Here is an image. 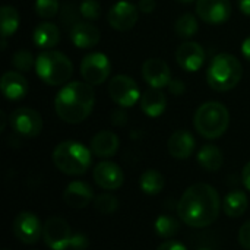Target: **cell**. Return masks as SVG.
I'll return each mask as SVG.
<instances>
[{"label": "cell", "instance_id": "obj_1", "mask_svg": "<svg viewBox=\"0 0 250 250\" xmlns=\"http://www.w3.org/2000/svg\"><path fill=\"white\" fill-rule=\"evenodd\" d=\"M221 198L215 188L207 183H195L185 190L179 204V218L193 229L211 226L220 215Z\"/></svg>", "mask_w": 250, "mask_h": 250}, {"label": "cell", "instance_id": "obj_2", "mask_svg": "<svg viewBox=\"0 0 250 250\" xmlns=\"http://www.w3.org/2000/svg\"><path fill=\"white\" fill-rule=\"evenodd\" d=\"M94 104L95 94L92 85L79 81L66 83L54 98L56 114L70 125L83 122L91 114Z\"/></svg>", "mask_w": 250, "mask_h": 250}, {"label": "cell", "instance_id": "obj_3", "mask_svg": "<svg viewBox=\"0 0 250 250\" xmlns=\"http://www.w3.org/2000/svg\"><path fill=\"white\" fill-rule=\"evenodd\" d=\"M53 163L67 176L85 174L92 163V151L76 141H63L53 151Z\"/></svg>", "mask_w": 250, "mask_h": 250}, {"label": "cell", "instance_id": "obj_4", "mask_svg": "<svg viewBox=\"0 0 250 250\" xmlns=\"http://www.w3.org/2000/svg\"><path fill=\"white\" fill-rule=\"evenodd\" d=\"M243 78V66L239 59L230 53H221L215 56L207 70L208 85L218 91H231L239 85Z\"/></svg>", "mask_w": 250, "mask_h": 250}, {"label": "cell", "instance_id": "obj_5", "mask_svg": "<svg viewBox=\"0 0 250 250\" xmlns=\"http://www.w3.org/2000/svg\"><path fill=\"white\" fill-rule=\"evenodd\" d=\"M193 125L201 136L207 139H218L229 129L230 113L224 104L218 101H208L196 110Z\"/></svg>", "mask_w": 250, "mask_h": 250}, {"label": "cell", "instance_id": "obj_6", "mask_svg": "<svg viewBox=\"0 0 250 250\" xmlns=\"http://www.w3.org/2000/svg\"><path fill=\"white\" fill-rule=\"evenodd\" d=\"M35 70L44 83L59 86L64 85L70 79L73 73V64L66 54L54 50H45L37 56Z\"/></svg>", "mask_w": 250, "mask_h": 250}, {"label": "cell", "instance_id": "obj_7", "mask_svg": "<svg viewBox=\"0 0 250 250\" xmlns=\"http://www.w3.org/2000/svg\"><path fill=\"white\" fill-rule=\"evenodd\" d=\"M108 94L111 100L120 107H133L141 100L138 83L127 75H116L108 83Z\"/></svg>", "mask_w": 250, "mask_h": 250}, {"label": "cell", "instance_id": "obj_8", "mask_svg": "<svg viewBox=\"0 0 250 250\" xmlns=\"http://www.w3.org/2000/svg\"><path fill=\"white\" fill-rule=\"evenodd\" d=\"M111 63L104 53H89L81 62V75L89 85H101L110 76Z\"/></svg>", "mask_w": 250, "mask_h": 250}, {"label": "cell", "instance_id": "obj_9", "mask_svg": "<svg viewBox=\"0 0 250 250\" xmlns=\"http://www.w3.org/2000/svg\"><path fill=\"white\" fill-rule=\"evenodd\" d=\"M72 237L70 226L60 217H50L42 226L44 243L51 250L69 249Z\"/></svg>", "mask_w": 250, "mask_h": 250}, {"label": "cell", "instance_id": "obj_10", "mask_svg": "<svg viewBox=\"0 0 250 250\" xmlns=\"http://www.w3.org/2000/svg\"><path fill=\"white\" fill-rule=\"evenodd\" d=\"M9 123L12 129L23 138H35L42 130V119L40 113L29 107L16 108L10 114Z\"/></svg>", "mask_w": 250, "mask_h": 250}, {"label": "cell", "instance_id": "obj_11", "mask_svg": "<svg viewBox=\"0 0 250 250\" xmlns=\"http://www.w3.org/2000/svg\"><path fill=\"white\" fill-rule=\"evenodd\" d=\"M15 237L23 245H34L42 236V226L32 212H19L12 224Z\"/></svg>", "mask_w": 250, "mask_h": 250}, {"label": "cell", "instance_id": "obj_12", "mask_svg": "<svg viewBox=\"0 0 250 250\" xmlns=\"http://www.w3.org/2000/svg\"><path fill=\"white\" fill-rule=\"evenodd\" d=\"M231 12L230 0H196V13L205 23L221 25L230 19Z\"/></svg>", "mask_w": 250, "mask_h": 250}, {"label": "cell", "instance_id": "obj_13", "mask_svg": "<svg viewBox=\"0 0 250 250\" xmlns=\"http://www.w3.org/2000/svg\"><path fill=\"white\" fill-rule=\"evenodd\" d=\"M108 23L113 29L126 32L132 29L139 19V9L127 0L117 1L111 6L107 15Z\"/></svg>", "mask_w": 250, "mask_h": 250}, {"label": "cell", "instance_id": "obj_14", "mask_svg": "<svg viewBox=\"0 0 250 250\" xmlns=\"http://www.w3.org/2000/svg\"><path fill=\"white\" fill-rule=\"evenodd\" d=\"M94 182L104 190H117L125 182V174L122 168L111 161H101L94 167L92 171Z\"/></svg>", "mask_w": 250, "mask_h": 250}, {"label": "cell", "instance_id": "obj_15", "mask_svg": "<svg viewBox=\"0 0 250 250\" xmlns=\"http://www.w3.org/2000/svg\"><path fill=\"white\" fill-rule=\"evenodd\" d=\"M176 60L186 72H198L205 62V50L199 42L186 41L176 50Z\"/></svg>", "mask_w": 250, "mask_h": 250}, {"label": "cell", "instance_id": "obj_16", "mask_svg": "<svg viewBox=\"0 0 250 250\" xmlns=\"http://www.w3.org/2000/svg\"><path fill=\"white\" fill-rule=\"evenodd\" d=\"M142 76L149 88H164L171 82V70L161 59H148L142 64Z\"/></svg>", "mask_w": 250, "mask_h": 250}, {"label": "cell", "instance_id": "obj_17", "mask_svg": "<svg viewBox=\"0 0 250 250\" xmlns=\"http://www.w3.org/2000/svg\"><path fill=\"white\" fill-rule=\"evenodd\" d=\"M94 199V192L91 186L85 182L75 180L69 183L63 192V201L67 207L73 209H83L86 208Z\"/></svg>", "mask_w": 250, "mask_h": 250}, {"label": "cell", "instance_id": "obj_18", "mask_svg": "<svg viewBox=\"0 0 250 250\" xmlns=\"http://www.w3.org/2000/svg\"><path fill=\"white\" fill-rule=\"evenodd\" d=\"M0 88L3 95L10 101H19L28 94V81L21 72L9 70L1 76Z\"/></svg>", "mask_w": 250, "mask_h": 250}, {"label": "cell", "instance_id": "obj_19", "mask_svg": "<svg viewBox=\"0 0 250 250\" xmlns=\"http://www.w3.org/2000/svg\"><path fill=\"white\" fill-rule=\"evenodd\" d=\"M168 152L176 160H186L189 158L196 148V141L193 135L188 130H177L174 132L168 142H167Z\"/></svg>", "mask_w": 250, "mask_h": 250}, {"label": "cell", "instance_id": "obj_20", "mask_svg": "<svg viewBox=\"0 0 250 250\" xmlns=\"http://www.w3.org/2000/svg\"><path fill=\"white\" fill-rule=\"evenodd\" d=\"M100 31L89 22H76L70 28V41L78 48H92L100 41Z\"/></svg>", "mask_w": 250, "mask_h": 250}, {"label": "cell", "instance_id": "obj_21", "mask_svg": "<svg viewBox=\"0 0 250 250\" xmlns=\"http://www.w3.org/2000/svg\"><path fill=\"white\" fill-rule=\"evenodd\" d=\"M119 136L111 130H101L91 139V151L100 158H111L119 151Z\"/></svg>", "mask_w": 250, "mask_h": 250}, {"label": "cell", "instance_id": "obj_22", "mask_svg": "<svg viewBox=\"0 0 250 250\" xmlns=\"http://www.w3.org/2000/svg\"><path fill=\"white\" fill-rule=\"evenodd\" d=\"M32 41L38 48H42V50H50L56 47L60 41L59 26L53 22L38 23L32 32Z\"/></svg>", "mask_w": 250, "mask_h": 250}, {"label": "cell", "instance_id": "obj_23", "mask_svg": "<svg viewBox=\"0 0 250 250\" xmlns=\"http://www.w3.org/2000/svg\"><path fill=\"white\" fill-rule=\"evenodd\" d=\"M141 108L148 117H160L166 111V95L160 88H149L141 97Z\"/></svg>", "mask_w": 250, "mask_h": 250}, {"label": "cell", "instance_id": "obj_24", "mask_svg": "<svg viewBox=\"0 0 250 250\" xmlns=\"http://www.w3.org/2000/svg\"><path fill=\"white\" fill-rule=\"evenodd\" d=\"M249 199L245 192L242 190H233L227 193L223 199V211L230 218H239L242 217L248 209Z\"/></svg>", "mask_w": 250, "mask_h": 250}, {"label": "cell", "instance_id": "obj_25", "mask_svg": "<svg viewBox=\"0 0 250 250\" xmlns=\"http://www.w3.org/2000/svg\"><path fill=\"white\" fill-rule=\"evenodd\" d=\"M198 163L204 170L215 173L223 167L224 157H223V152L220 151L218 146L204 145L198 152Z\"/></svg>", "mask_w": 250, "mask_h": 250}, {"label": "cell", "instance_id": "obj_26", "mask_svg": "<svg viewBox=\"0 0 250 250\" xmlns=\"http://www.w3.org/2000/svg\"><path fill=\"white\" fill-rule=\"evenodd\" d=\"M164 185H166V179L157 170H146L139 177V188L148 196H155L161 193V190L164 189Z\"/></svg>", "mask_w": 250, "mask_h": 250}, {"label": "cell", "instance_id": "obj_27", "mask_svg": "<svg viewBox=\"0 0 250 250\" xmlns=\"http://www.w3.org/2000/svg\"><path fill=\"white\" fill-rule=\"evenodd\" d=\"M1 19V38L12 37L19 26V13L12 6H3L0 9Z\"/></svg>", "mask_w": 250, "mask_h": 250}, {"label": "cell", "instance_id": "obj_28", "mask_svg": "<svg viewBox=\"0 0 250 250\" xmlns=\"http://www.w3.org/2000/svg\"><path fill=\"white\" fill-rule=\"evenodd\" d=\"M180 229V223L177 218L171 215H160L154 223V230L161 239H171L177 234Z\"/></svg>", "mask_w": 250, "mask_h": 250}, {"label": "cell", "instance_id": "obj_29", "mask_svg": "<svg viewBox=\"0 0 250 250\" xmlns=\"http://www.w3.org/2000/svg\"><path fill=\"white\" fill-rule=\"evenodd\" d=\"M198 29H199L198 19H196V16L192 15V13H185V15H182V16L176 21V23H174V31H176V34H177L180 38H186V40H188V38H192V37L196 35Z\"/></svg>", "mask_w": 250, "mask_h": 250}, {"label": "cell", "instance_id": "obj_30", "mask_svg": "<svg viewBox=\"0 0 250 250\" xmlns=\"http://www.w3.org/2000/svg\"><path fill=\"white\" fill-rule=\"evenodd\" d=\"M94 208L100 214H113L119 209V199L111 193H100L94 198Z\"/></svg>", "mask_w": 250, "mask_h": 250}, {"label": "cell", "instance_id": "obj_31", "mask_svg": "<svg viewBox=\"0 0 250 250\" xmlns=\"http://www.w3.org/2000/svg\"><path fill=\"white\" fill-rule=\"evenodd\" d=\"M35 60L31 51L18 50L12 57V64L18 72H29L35 66Z\"/></svg>", "mask_w": 250, "mask_h": 250}, {"label": "cell", "instance_id": "obj_32", "mask_svg": "<svg viewBox=\"0 0 250 250\" xmlns=\"http://www.w3.org/2000/svg\"><path fill=\"white\" fill-rule=\"evenodd\" d=\"M34 10L40 18H53L59 12V0H35Z\"/></svg>", "mask_w": 250, "mask_h": 250}, {"label": "cell", "instance_id": "obj_33", "mask_svg": "<svg viewBox=\"0 0 250 250\" xmlns=\"http://www.w3.org/2000/svg\"><path fill=\"white\" fill-rule=\"evenodd\" d=\"M79 13L88 21H95L101 16V4L97 0H83L79 6Z\"/></svg>", "mask_w": 250, "mask_h": 250}, {"label": "cell", "instance_id": "obj_34", "mask_svg": "<svg viewBox=\"0 0 250 250\" xmlns=\"http://www.w3.org/2000/svg\"><path fill=\"white\" fill-rule=\"evenodd\" d=\"M239 243L243 249L250 250V220L246 221L239 230Z\"/></svg>", "mask_w": 250, "mask_h": 250}, {"label": "cell", "instance_id": "obj_35", "mask_svg": "<svg viewBox=\"0 0 250 250\" xmlns=\"http://www.w3.org/2000/svg\"><path fill=\"white\" fill-rule=\"evenodd\" d=\"M88 246H89V242H88L86 236H83V234L78 233V234H75V236L72 237V242H70V246H69V249L86 250L88 249Z\"/></svg>", "mask_w": 250, "mask_h": 250}, {"label": "cell", "instance_id": "obj_36", "mask_svg": "<svg viewBox=\"0 0 250 250\" xmlns=\"http://www.w3.org/2000/svg\"><path fill=\"white\" fill-rule=\"evenodd\" d=\"M168 91L173 95H182L186 91V85L180 79H171V82L168 83Z\"/></svg>", "mask_w": 250, "mask_h": 250}, {"label": "cell", "instance_id": "obj_37", "mask_svg": "<svg viewBox=\"0 0 250 250\" xmlns=\"http://www.w3.org/2000/svg\"><path fill=\"white\" fill-rule=\"evenodd\" d=\"M157 250H188V248L180 243V242H176V240H167V242H163Z\"/></svg>", "mask_w": 250, "mask_h": 250}, {"label": "cell", "instance_id": "obj_38", "mask_svg": "<svg viewBox=\"0 0 250 250\" xmlns=\"http://www.w3.org/2000/svg\"><path fill=\"white\" fill-rule=\"evenodd\" d=\"M155 0H139V4H138V9L142 12V13H152L155 10Z\"/></svg>", "mask_w": 250, "mask_h": 250}, {"label": "cell", "instance_id": "obj_39", "mask_svg": "<svg viewBox=\"0 0 250 250\" xmlns=\"http://www.w3.org/2000/svg\"><path fill=\"white\" fill-rule=\"evenodd\" d=\"M242 182H243L245 188L250 192V161L243 167V171H242Z\"/></svg>", "mask_w": 250, "mask_h": 250}, {"label": "cell", "instance_id": "obj_40", "mask_svg": "<svg viewBox=\"0 0 250 250\" xmlns=\"http://www.w3.org/2000/svg\"><path fill=\"white\" fill-rule=\"evenodd\" d=\"M237 4H239V9L245 15L250 16V0H237Z\"/></svg>", "mask_w": 250, "mask_h": 250}, {"label": "cell", "instance_id": "obj_41", "mask_svg": "<svg viewBox=\"0 0 250 250\" xmlns=\"http://www.w3.org/2000/svg\"><path fill=\"white\" fill-rule=\"evenodd\" d=\"M242 54L250 62V35L243 41V44H242Z\"/></svg>", "mask_w": 250, "mask_h": 250}, {"label": "cell", "instance_id": "obj_42", "mask_svg": "<svg viewBox=\"0 0 250 250\" xmlns=\"http://www.w3.org/2000/svg\"><path fill=\"white\" fill-rule=\"evenodd\" d=\"M0 119H1V126H0V130H4V125H6V114L1 111L0 113Z\"/></svg>", "mask_w": 250, "mask_h": 250}, {"label": "cell", "instance_id": "obj_43", "mask_svg": "<svg viewBox=\"0 0 250 250\" xmlns=\"http://www.w3.org/2000/svg\"><path fill=\"white\" fill-rule=\"evenodd\" d=\"M177 1H180V3H192L195 0H177Z\"/></svg>", "mask_w": 250, "mask_h": 250}, {"label": "cell", "instance_id": "obj_44", "mask_svg": "<svg viewBox=\"0 0 250 250\" xmlns=\"http://www.w3.org/2000/svg\"><path fill=\"white\" fill-rule=\"evenodd\" d=\"M198 250H211V249H208V248H202V249H198Z\"/></svg>", "mask_w": 250, "mask_h": 250}, {"label": "cell", "instance_id": "obj_45", "mask_svg": "<svg viewBox=\"0 0 250 250\" xmlns=\"http://www.w3.org/2000/svg\"><path fill=\"white\" fill-rule=\"evenodd\" d=\"M3 250H9V249H3Z\"/></svg>", "mask_w": 250, "mask_h": 250}]
</instances>
